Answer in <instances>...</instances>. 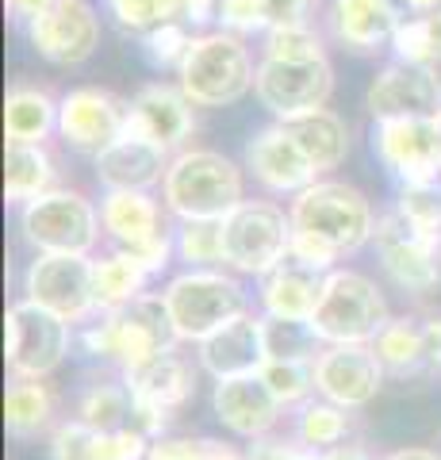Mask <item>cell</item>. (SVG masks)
<instances>
[{
  "label": "cell",
  "mask_w": 441,
  "mask_h": 460,
  "mask_svg": "<svg viewBox=\"0 0 441 460\" xmlns=\"http://www.w3.org/2000/svg\"><path fill=\"white\" fill-rule=\"evenodd\" d=\"M81 341L93 357L131 372L138 365L154 361V357L173 353L181 338H177L173 319H169V311H165V299L142 292L127 307L104 311V319L84 330Z\"/></svg>",
  "instance_id": "obj_1"
},
{
  "label": "cell",
  "mask_w": 441,
  "mask_h": 460,
  "mask_svg": "<svg viewBox=\"0 0 441 460\" xmlns=\"http://www.w3.org/2000/svg\"><path fill=\"white\" fill-rule=\"evenodd\" d=\"M162 196L181 223L226 219L242 204V169L219 150H181L169 162Z\"/></svg>",
  "instance_id": "obj_2"
},
{
  "label": "cell",
  "mask_w": 441,
  "mask_h": 460,
  "mask_svg": "<svg viewBox=\"0 0 441 460\" xmlns=\"http://www.w3.org/2000/svg\"><path fill=\"white\" fill-rule=\"evenodd\" d=\"M292 230L307 234L331 246L338 257H346L353 250H361L365 242H373L376 234V215L373 204L341 181H315L304 192H295L292 199Z\"/></svg>",
  "instance_id": "obj_3"
},
{
  "label": "cell",
  "mask_w": 441,
  "mask_h": 460,
  "mask_svg": "<svg viewBox=\"0 0 441 460\" xmlns=\"http://www.w3.org/2000/svg\"><path fill=\"white\" fill-rule=\"evenodd\" d=\"M181 93L196 108H226L238 104L258 81V66L246 50V42L231 31H204L192 35V47L177 69Z\"/></svg>",
  "instance_id": "obj_4"
},
{
  "label": "cell",
  "mask_w": 441,
  "mask_h": 460,
  "mask_svg": "<svg viewBox=\"0 0 441 460\" xmlns=\"http://www.w3.org/2000/svg\"><path fill=\"white\" fill-rule=\"evenodd\" d=\"M165 311L173 319V330L181 341L211 338L226 323H234L238 314H246V292L234 277H226L219 269H189L165 284Z\"/></svg>",
  "instance_id": "obj_5"
},
{
  "label": "cell",
  "mask_w": 441,
  "mask_h": 460,
  "mask_svg": "<svg viewBox=\"0 0 441 460\" xmlns=\"http://www.w3.org/2000/svg\"><path fill=\"white\" fill-rule=\"evenodd\" d=\"M388 323V299L380 296V288L365 272H326L322 299L311 314V326L326 345H373Z\"/></svg>",
  "instance_id": "obj_6"
},
{
  "label": "cell",
  "mask_w": 441,
  "mask_h": 460,
  "mask_svg": "<svg viewBox=\"0 0 441 460\" xmlns=\"http://www.w3.org/2000/svg\"><path fill=\"white\" fill-rule=\"evenodd\" d=\"M292 250V215L269 199H242L223 219V265L246 277L273 272Z\"/></svg>",
  "instance_id": "obj_7"
},
{
  "label": "cell",
  "mask_w": 441,
  "mask_h": 460,
  "mask_svg": "<svg viewBox=\"0 0 441 460\" xmlns=\"http://www.w3.org/2000/svg\"><path fill=\"white\" fill-rule=\"evenodd\" d=\"M101 226L123 253H131L146 272H162L177 253V234L165 230L162 208L150 192H104Z\"/></svg>",
  "instance_id": "obj_8"
},
{
  "label": "cell",
  "mask_w": 441,
  "mask_h": 460,
  "mask_svg": "<svg viewBox=\"0 0 441 460\" xmlns=\"http://www.w3.org/2000/svg\"><path fill=\"white\" fill-rule=\"evenodd\" d=\"M20 226L39 253H93L101 242V211L69 189H54L23 204Z\"/></svg>",
  "instance_id": "obj_9"
},
{
  "label": "cell",
  "mask_w": 441,
  "mask_h": 460,
  "mask_svg": "<svg viewBox=\"0 0 441 460\" xmlns=\"http://www.w3.org/2000/svg\"><path fill=\"white\" fill-rule=\"evenodd\" d=\"M69 353V323L54 311L20 299L4 319V357L16 380H42L66 361Z\"/></svg>",
  "instance_id": "obj_10"
},
{
  "label": "cell",
  "mask_w": 441,
  "mask_h": 460,
  "mask_svg": "<svg viewBox=\"0 0 441 460\" xmlns=\"http://www.w3.org/2000/svg\"><path fill=\"white\" fill-rule=\"evenodd\" d=\"M93 272H96V261L89 253H39L27 265L23 299L54 311L66 323H81L96 311Z\"/></svg>",
  "instance_id": "obj_11"
},
{
  "label": "cell",
  "mask_w": 441,
  "mask_h": 460,
  "mask_svg": "<svg viewBox=\"0 0 441 460\" xmlns=\"http://www.w3.org/2000/svg\"><path fill=\"white\" fill-rule=\"evenodd\" d=\"M253 93H258L261 108L277 115V123H292L307 111L326 108V100L334 93V69L326 58H311V62L261 58Z\"/></svg>",
  "instance_id": "obj_12"
},
{
  "label": "cell",
  "mask_w": 441,
  "mask_h": 460,
  "mask_svg": "<svg viewBox=\"0 0 441 460\" xmlns=\"http://www.w3.org/2000/svg\"><path fill=\"white\" fill-rule=\"evenodd\" d=\"M365 108L376 123L384 119H441V77L434 66L392 62L373 77Z\"/></svg>",
  "instance_id": "obj_13"
},
{
  "label": "cell",
  "mask_w": 441,
  "mask_h": 460,
  "mask_svg": "<svg viewBox=\"0 0 441 460\" xmlns=\"http://www.w3.org/2000/svg\"><path fill=\"white\" fill-rule=\"evenodd\" d=\"M131 123V104L108 89H74L58 100V135L81 154H104Z\"/></svg>",
  "instance_id": "obj_14"
},
{
  "label": "cell",
  "mask_w": 441,
  "mask_h": 460,
  "mask_svg": "<svg viewBox=\"0 0 441 460\" xmlns=\"http://www.w3.org/2000/svg\"><path fill=\"white\" fill-rule=\"evenodd\" d=\"M373 242L380 250L384 272H388V277L400 284L403 292L422 296V292H430V288H437V280H441V261H437L441 246L426 242L395 208L376 219Z\"/></svg>",
  "instance_id": "obj_15"
},
{
  "label": "cell",
  "mask_w": 441,
  "mask_h": 460,
  "mask_svg": "<svg viewBox=\"0 0 441 460\" xmlns=\"http://www.w3.org/2000/svg\"><path fill=\"white\" fill-rule=\"evenodd\" d=\"M376 154L400 184L441 181V119L376 123Z\"/></svg>",
  "instance_id": "obj_16"
},
{
  "label": "cell",
  "mask_w": 441,
  "mask_h": 460,
  "mask_svg": "<svg viewBox=\"0 0 441 460\" xmlns=\"http://www.w3.org/2000/svg\"><path fill=\"white\" fill-rule=\"evenodd\" d=\"M31 47L54 66H81L89 62L101 42V20L84 0H58L50 12L27 23Z\"/></svg>",
  "instance_id": "obj_17"
},
{
  "label": "cell",
  "mask_w": 441,
  "mask_h": 460,
  "mask_svg": "<svg viewBox=\"0 0 441 460\" xmlns=\"http://www.w3.org/2000/svg\"><path fill=\"white\" fill-rule=\"evenodd\" d=\"M384 384V365L373 345H326L315 357V392L338 407H365Z\"/></svg>",
  "instance_id": "obj_18"
},
{
  "label": "cell",
  "mask_w": 441,
  "mask_h": 460,
  "mask_svg": "<svg viewBox=\"0 0 441 460\" xmlns=\"http://www.w3.org/2000/svg\"><path fill=\"white\" fill-rule=\"evenodd\" d=\"M246 169L269 192H292V196L304 192L307 184H315V177H319V169L311 165V157L288 131V123H273L250 138Z\"/></svg>",
  "instance_id": "obj_19"
},
{
  "label": "cell",
  "mask_w": 441,
  "mask_h": 460,
  "mask_svg": "<svg viewBox=\"0 0 441 460\" xmlns=\"http://www.w3.org/2000/svg\"><path fill=\"white\" fill-rule=\"evenodd\" d=\"M211 407H216V419L231 429L234 438L261 441V438H269V429L280 422L284 402L269 392V384L261 380V372H253V376L216 380Z\"/></svg>",
  "instance_id": "obj_20"
},
{
  "label": "cell",
  "mask_w": 441,
  "mask_h": 460,
  "mask_svg": "<svg viewBox=\"0 0 441 460\" xmlns=\"http://www.w3.org/2000/svg\"><path fill=\"white\" fill-rule=\"evenodd\" d=\"M200 368L216 380H234V376H253L269 361L265 349V319L258 314H238L211 338L200 341Z\"/></svg>",
  "instance_id": "obj_21"
},
{
  "label": "cell",
  "mask_w": 441,
  "mask_h": 460,
  "mask_svg": "<svg viewBox=\"0 0 441 460\" xmlns=\"http://www.w3.org/2000/svg\"><path fill=\"white\" fill-rule=\"evenodd\" d=\"M192 100L181 93V84H142L131 100V123H127V131H135L142 138L158 142L165 150H177L184 138L196 131V115H192Z\"/></svg>",
  "instance_id": "obj_22"
},
{
  "label": "cell",
  "mask_w": 441,
  "mask_h": 460,
  "mask_svg": "<svg viewBox=\"0 0 441 460\" xmlns=\"http://www.w3.org/2000/svg\"><path fill=\"white\" fill-rule=\"evenodd\" d=\"M169 162H173V157H169L165 146L127 131L119 142H111L104 154H96V181H101L108 192H116V189L150 192L154 184L165 181Z\"/></svg>",
  "instance_id": "obj_23"
},
{
  "label": "cell",
  "mask_w": 441,
  "mask_h": 460,
  "mask_svg": "<svg viewBox=\"0 0 441 460\" xmlns=\"http://www.w3.org/2000/svg\"><path fill=\"white\" fill-rule=\"evenodd\" d=\"M326 288V272L311 269L295 257H284V261L261 277V307L273 319H304L311 323L319 299Z\"/></svg>",
  "instance_id": "obj_24"
},
{
  "label": "cell",
  "mask_w": 441,
  "mask_h": 460,
  "mask_svg": "<svg viewBox=\"0 0 441 460\" xmlns=\"http://www.w3.org/2000/svg\"><path fill=\"white\" fill-rule=\"evenodd\" d=\"M123 384L131 387V395L142 402V407H150L154 414H162V419H169L177 407H184L192 395V368L184 357L173 353H162L154 357V361L138 365L131 372H123Z\"/></svg>",
  "instance_id": "obj_25"
},
{
  "label": "cell",
  "mask_w": 441,
  "mask_h": 460,
  "mask_svg": "<svg viewBox=\"0 0 441 460\" xmlns=\"http://www.w3.org/2000/svg\"><path fill=\"white\" fill-rule=\"evenodd\" d=\"M334 35L346 42L349 50H380L384 42H392L395 27H400V12L395 0H334L331 8Z\"/></svg>",
  "instance_id": "obj_26"
},
{
  "label": "cell",
  "mask_w": 441,
  "mask_h": 460,
  "mask_svg": "<svg viewBox=\"0 0 441 460\" xmlns=\"http://www.w3.org/2000/svg\"><path fill=\"white\" fill-rule=\"evenodd\" d=\"M58 131V104L35 89V84H16L4 100V135L8 142H27V146H42Z\"/></svg>",
  "instance_id": "obj_27"
},
{
  "label": "cell",
  "mask_w": 441,
  "mask_h": 460,
  "mask_svg": "<svg viewBox=\"0 0 441 460\" xmlns=\"http://www.w3.org/2000/svg\"><path fill=\"white\" fill-rule=\"evenodd\" d=\"M288 131L295 135V142L304 146V154L311 157V165H315L319 172H331V169H338L341 162H346L349 131H346V123H341L331 108L300 115V119L288 123Z\"/></svg>",
  "instance_id": "obj_28"
},
{
  "label": "cell",
  "mask_w": 441,
  "mask_h": 460,
  "mask_svg": "<svg viewBox=\"0 0 441 460\" xmlns=\"http://www.w3.org/2000/svg\"><path fill=\"white\" fill-rule=\"evenodd\" d=\"M54 192V162L42 146L8 142L4 150V196L8 204H31V199Z\"/></svg>",
  "instance_id": "obj_29"
},
{
  "label": "cell",
  "mask_w": 441,
  "mask_h": 460,
  "mask_svg": "<svg viewBox=\"0 0 441 460\" xmlns=\"http://www.w3.org/2000/svg\"><path fill=\"white\" fill-rule=\"evenodd\" d=\"M150 272L142 269L131 253L116 250L111 257H101L93 272V292H96V311H119L131 299L142 296V284H146Z\"/></svg>",
  "instance_id": "obj_30"
},
{
  "label": "cell",
  "mask_w": 441,
  "mask_h": 460,
  "mask_svg": "<svg viewBox=\"0 0 441 460\" xmlns=\"http://www.w3.org/2000/svg\"><path fill=\"white\" fill-rule=\"evenodd\" d=\"M54 395L39 380H16L4 395V426L12 438H35L39 429L50 426Z\"/></svg>",
  "instance_id": "obj_31"
},
{
  "label": "cell",
  "mask_w": 441,
  "mask_h": 460,
  "mask_svg": "<svg viewBox=\"0 0 441 460\" xmlns=\"http://www.w3.org/2000/svg\"><path fill=\"white\" fill-rule=\"evenodd\" d=\"M349 434V419H346V407L322 399V402H304L300 407V419H295V441L311 453H331L338 449Z\"/></svg>",
  "instance_id": "obj_32"
},
{
  "label": "cell",
  "mask_w": 441,
  "mask_h": 460,
  "mask_svg": "<svg viewBox=\"0 0 441 460\" xmlns=\"http://www.w3.org/2000/svg\"><path fill=\"white\" fill-rule=\"evenodd\" d=\"M373 353L380 357V365L388 372L407 376V372H415L419 365H426V334H422V326L410 323V319H392L376 334Z\"/></svg>",
  "instance_id": "obj_33"
},
{
  "label": "cell",
  "mask_w": 441,
  "mask_h": 460,
  "mask_svg": "<svg viewBox=\"0 0 441 460\" xmlns=\"http://www.w3.org/2000/svg\"><path fill=\"white\" fill-rule=\"evenodd\" d=\"M395 211L419 230L426 242L441 246V181H415L400 184V199Z\"/></svg>",
  "instance_id": "obj_34"
},
{
  "label": "cell",
  "mask_w": 441,
  "mask_h": 460,
  "mask_svg": "<svg viewBox=\"0 0 441 460\" xmlns=\"http://www.w3.org/2000/svg\"><path fill=\"white\" fill-rule=\"evenodd\" d=\"M319 334L315 326L304 319H273L265 314V349L269 357H280V361H315L322 353L319 349Z\"/></svg>",
  "instance_id": "obj_35"
},
{
  "label": "cell",
  "mask_w": 441,
  "mask_h": 460,
  "mask_svg": "<svg viewBox=\"0 0 441 460\" xmlns=\"http://www.w3.org/2000/svg\"><path fill=\"white\" fill-rule=\"evenodd\" d=\"M177 257L189 269L223 265V219H189L177 230Z\"/></svg>",
  "instance_id": "obj_36"
},
{
  "label": "cell",
  "mask_w": 441,
  "mask_h": 460,
  "mask_svg": "<svg viewBox=\"0 0 441 460\" xmlns=\"http://www.w3.org/2000/svg\"><path fill=\"white\" fill-rule=\"evenodd\" d=\"M189 0H108V12L131 35H150L162 23H177Z\"/></svg>",
  "instance_id": "obj_37"
},
{
  "label": "cell",
  "mask_w": 441,
  "mask_h": 460,
  "mask_svg": "<svg viewBox=\"0 0 441 460\" xmlns=\"http://www.w3.org/2000/svg\"><path fill=\"white\" fill-rule=\"evenodd\" d=\"M261 380L284 407H292V402H304L315 392V361H280V357H269L261 365Z\"/></svg>",
  "instance_id": "obj_38"
},
{
  "label": "cell",
  "mask_w": 441,
  "mask_h": 460,
  "mask_svg": "<svg viewBox=\"0 0 441 460\" xmlns=\"http://www.w3.org/2000/svg\"><path fill=\"white\" fill-rule=\"evenodd\" d=\"M265 58H280V62H311V58H326L319 35L304 27H273L265 31Z\"/></svg>",
  "instance_id": "obj_39"
},
{
  "label": "cell",
  "mask_w": 441,
  "mask_h": 460,
  "mask_svg": "<svg viewBox=\"0 0 441 460\" xmlns=\"http://www.w3.org/2000/svg\"><path fill=\"white\" fill-rule=\"evenodd\" d=\"M189 47H192V35H189V23H181V20L162 23L150 35H142V50H146L150 66H158V69H181Z\"/></svg>",
  "instance_id": "obj_40"
},
{
  "label": "cell",
  "mask_w": 441,
  "mask_h": 460,
  "mask_svg": "<svg viewBox=\"0 0 441 460\" xmlns=\"http://www.w3.org/2000/svg\"><path fill=\"white\" fill-rule=\"evenodd\" d=\"M50 460H101V429L84 426L81 419L54 429Z\"/></svg>",
  "instance_id": "obj_41"
},
{
  "label": "cell",
  "mask_w": 441,
  "mask_h": 460,
  "mask_svg": "<svg viewBox=\"0 0 441 460\" xmlns=\"http://www.w3.org/2000/svg\"><path fill=\"white\" fill-rule=\"evenodd\" d=\"M146 460H242L238 453L223 449L219 441H184V438H158L150 445Z\"/></svg>",
  "instance_id": "obj_42"
},
{
  "label": "cell",
  "mask_w": 441,
  "mask_h": 460,
  "mask_svg": "<svg viewBox=\"0 0 441 460\" xmlns=\"http://www.w3.org/2000/svg\"><path fill=\"white\" fill-rule=\"evenodd\" d=\"M392 50L395 62H410V66H434V47H430V31H426V16L419 20H403L392 35Z\"/></svg>",
  "instance_id": "obj_43"
},
{
  "label": "cell",
  "mask_w": 441,
  "mask_h": 460,
  "mask_svg": "<svg viewBox=\"0 0 441 460\" xmlns=\"http://www.w3.org/2000/svg\"><path fill=\"white\" fill-rule=\"evenodd\" d=\"M219 23L231 35L269 31V4L265 0H219Z\"/></svg>",
  "instance_id": "obj_44"
},
{
  "label": "cell",
  "mask_w": 441,
  "mask_h": 460,
  "mask_svg": "<svg viewBox=\"0 0 441 460\" xmlns=\"http://www.w3.org/2000/svg\"><path fill=\"white\" fill-rule=\"evenodd\" d=\"M269 4V31L273 27H304L311 0H265Z\"/></svg>",
  "instance_id": "obj_45"
},
{
  "label": "cell",
  "mask_w": 441,
  "mask_h": 460,
  "mask_svg": "<svg viewBox=\"0 0 441 460\" xmlns=\"http://www.w3.org/2000/svg\"><path fill=\"white\" fill-rule=\"evenodd\" d=\"M246 460H322V453H311L304 445H284V441H258Z\"/></svg>",
  "instance_id": "obj_46"
},
{
  "label": "cell",
  "mask_w": 441,
  "mask_h": 460,
  "mask_svg": "<svg viewBox=\"0 0 441 460\" xmlns=\"http://www.w3.org/2000/svg\"><path fill=\"white\" fill-rule=\"evenodd\" d=\"M422 334H426V365L441 368V319L422 323Z\"/></svg>",
  "instance_id": "obj_47"
},
{
  "label": "cell",
  "mask_w": 441,
  "mask_h": 460,
  "mask_svg": "<svg viewBox=\"0 0 441 460\" xmlns=\"http://www.w3.org/2000/svg\"><path fill=\"white\" fill-rule=\"evenodd\" d=\"M54 4H58V0H8V8L16 12L20 20H27V23H31V20H39L42 12H50Z\"/></svg>",
  "instance_id": "obj_48"
},
{
  "label": "cell",
  "mask_w": 441,
  "mask_h": 460,
  "mask_svg": "<svg viewBox=\"0 0 441 460\" xmlns=\"http://www.w3.org/2000/svg\"><path fill=\"white\" fill-rule=\"evenodd\" d=\"M426 31H430V47H434V58L441 62V8L426 16Z\"/></svg>",
  "instance_id": "obj_49"
},
{
  "label": "cell",
  "mask_w": 441,
  "mask_h": 460,
  "mask_svg": "<svg viewBox=\"0 0 441 460\" xmlns=\"http://www.w3.org/2000/svg\"><path fill=\"white\" fill-rule=\"evenodd\" d=\"M322 460H376V456H368L365 449H353V445H338V449L322 453Z\"/></svg>",
  "instance_id": "obj_50"
},
{
  "label": "cell",
  "mask_w": 441,
  "mask_h": 460,
  "mask_svg": "<svg viewBox=\"0 0 441 460\" xmlns=\"http://www.w3.org/2000/svg\"><path fill=\"white\" fill-rule=\"evenodd\" d=\"M388 460H441V456L430 453V449H400V453H392Z\"/></svg>",
  "instance_id": "obj_51"
},
{
  "label": "cell",
  "mask_w": 441,
  "mask_h": 460,
  "mask_svg": "<svg viewBox=\"0 0 441 460\" xmlns=\"http://www.w3.org/2000/svg\"><path fill=\"white\" fill-rule=\"evenodd\" d=\"M403 4H407L410 12H426V16H430V12L441 8V0H403Z\"/></svg>",
  "instance_id": "obj_52"
}]
</instances>
